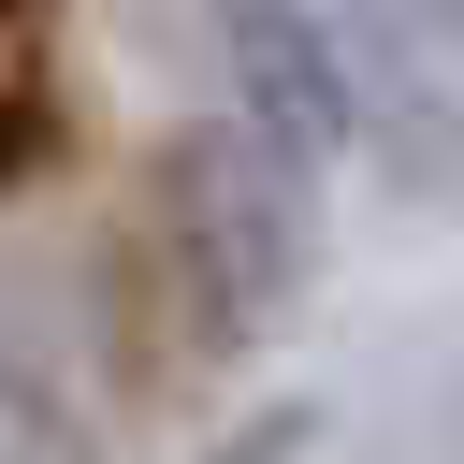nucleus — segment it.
<instances>
[{
	"label": "nucleus",
	"instance_id": "nucleus-1",
	"mask_svg": "<svg viewBox=\"0 0 464 464\" xmlns=\"http://www.w3.org/2000/svg\"><path fill=\"white\" fill-rule=\"evenodd\" d=\"M218 58H232V87H246V160L261 174H319L334 145H348V44L319 29V14H290V0H246L232 29H218Z\"/></svg>",
	"mask_w": 464,
	"mask_h": 464
},
{
	"label": "nucleus",
	"instance_id": "nucleus-2",
	"mask_svg": "<svg viewBox=\"0 0 464 464\" xmlns=\"http://www.w3.org/2000/svg\"><path fill=\"white\" fill-rule=\"evenodd\" d=\"M44 160H58V44L0 14V188H29Z\"/></svg>",
	"mask_w": 464,
	"mask_h": 464
}]
</instances>
